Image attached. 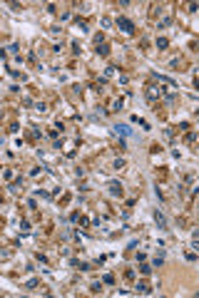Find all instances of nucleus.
I'll return each mask as SVG.
<instances>
[{"instance_id":"f257e3e1","label":"nucleus","mask_w":199,"mask_h":298,"mask_svg":"<svg viewBox=\"0 0 199 298\" xmlns=\"http://www.w3.org/2000/svg\"><path fill=\"white\" fill-rule=\"evenodd\" d=\"M120 28H125V33H132V23L130 20H120Z\"/></svg>"}]
</instances>
